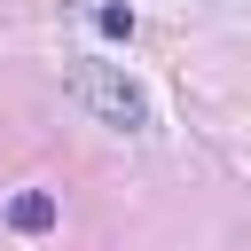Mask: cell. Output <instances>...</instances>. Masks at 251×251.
Returning a JSON list of instances; mask_svg holds the SVG:
<instances>
[{
    "instance_id": "cell-1",
    "label": "cell",
    "mask_w": 251,
    "mask_h": 251,
    "mask_svg": "<svg viewBox=\"0 0 251 251\" xmlns=\"http://www.w3.org/2000/svg\"><path fill=\"white\" fill-rule=\"evenodd\" d=\"M71 102L94 110L102 126H118V133H141V126H149V94H141L118 63H71Z\"/></svg>"
},
{
    "instance_id": "cell-2",
    "label": "cell",
    "mask_w": 251,
    "mask_h": 251,
    "mask_svg": "<svg viewBox=\"0 0 251 251\" xmlns=\"http://www.w3.org/2000/svg\"><path fill=\"white\" fill-rule=\"evenodd\" d=\"M8 227H16V235H47V227H55V196H47V188H16V196H8Z\"/></svg>"
},
{
    "instance_id": "cell-3",
    "label": "cell",
    "mask_w": 251,
    "mask_h": 251,
    "mask_svg": "<svg viewBox=\"0 0 251 251\" xmlns=\"http://www.w3.org/2000/svg\"><path fill=\"white\" fill-rule=\"evenodd\" d=\"M94 24H102L110 39H126V31H133V8H126V0H102V8H94Z\"/></svg>"
}]
</instances>
